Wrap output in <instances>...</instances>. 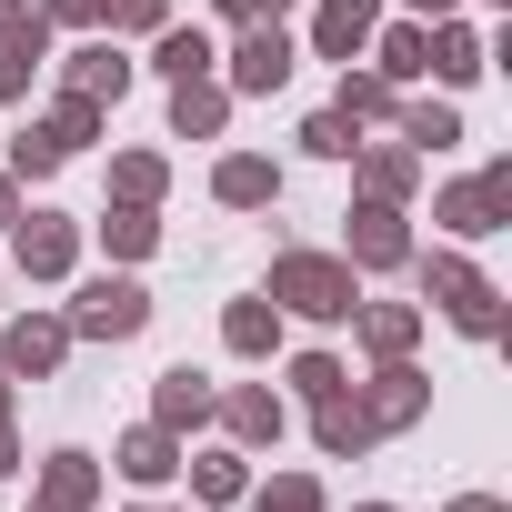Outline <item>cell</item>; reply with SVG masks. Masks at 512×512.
Returning <instances> with one entry per match:
<instances>
[{
	"label": "cell",
	"instance_id": "obj_1",
	"mask_svg": "<svg viewBox=\"0 0 512 512\" xmlns=\"http://www.w3.org/2000/svg\"><path fill=\"white\" fill-rule=\"evenodd\" d=\"M272 302H292V312H312V322H342V312H352V272L322 262V251H282V262H272Z\"/></svg>",
	"mask_w": 512,
	"mask_h": 512
},
{
	"label": "cell",
	"instance_id": "obj_2",
	"mask_svg": "<svg viewBox=\"0 0 512 512\" xmlns=\"http://www.w3.org/2000/svg\"><path fill=\"white\" fill-rule=\"evenodd\" d=\"M141 322H151L141 282H91V292L71 302V332H81V342H131Z\"/></svg>",
	"mask_w": 512,
	"mask_h": 512
},
{
	"label": "cell",
	"instance_id": "obj_3",
	"mask_svg": "<svg viewBox=\"0 0 512 512\" xmlns=\"http://www.w3.org/2000/svg\"><path fill=\"white\" fill-rule=\"evenodd\" d=\"M432 302H442L462 332H492V322H502V312H492V282H482L472 262H432Z\"/></svg>",
	"mask_w": 512,
	"mask_h": 512
},
{
	"label": "cell",
	"instance_id": "obj_4",
	"mask_svg": "<svg viewBox=\"0 0 512 512\" xmlns=\"http://www.w3.org/2000/svg\"><path fill=\"white\" fill-rule=\"evenodd\" d=\"M502 211H512V171H482V181L442 191V221L452 231H502Z\"/></svg>",
	"mask_w": 512,
	"mask_h": 512
},
{
	"label": "cell",
	"instance_id": "obj_5",
	"mask_svg": "<svg viewBox=\"0 0 512 512\" xmlns=\"http://www.w3.org/2000/svg\"><path fill=\"white\" fill-rule=\"evenodd\" d=\"M41 51H51V21H31V11L0 21V101H21V81L41 71Z\"/></svg>",
	"mask_w": 512,
	"mask_h": 512
},
{
	"label": "cell",
	"instance_id": "obj_6",
	"mask_svg": "<svg viewBox=\"0 0 512 512\" xmlns=\"http://www.w3.org/2000/svg\"><path fill=\"white\" fill-rule=\"evenodd\" d=\"M231 81H241V91H282V81H292V41H282L272 21H262V31H241V51H231Z\"/></svg>",
	"mask_w": 512,
	"mask_h": 512
},
{
	"label": "cell",
	"instance_id": "obj_7",
	"mask_svg": "<svg viewBox=\"0 0 512 512\" xmlns=\"http://www.w3.org/2000/svg\"><path fill=\"white\" fill-rule=\"evenodd\" d=\"M402 251H412V241H402V211H392V201H372V211L352 221V262H372V272H392Z\"/></svg>",
	"mask_w": 512,
	"mask_h": 512
},
{
	"label": "cell",
	"instance_id": "obj_8",
	"mask_svg": "<svg viewBox=\"0 0 512 512\" xmlns=\"http://www.w3.org/2000/svg\"><path fill=\"white\" fill-rule=\"evenodd\" d=\"M372 21H382V0H322V51L352 61V51L372 41Z\"/></svg>",
	"mask_w": 512,
	"mask_h": 512
},
{
	"label": "cell",
	"instance_id": "obj_9",
	"mask_svg": "<svg viewBox=\"0 0 512 512\" xmlns=\"http://www.w3.org/2000/svg\"><path fill=\"white\" fill-rule=\"evenodd\" d=\"M71 342V322H11V372H51Z\"/></svg>",
	"mask_w": 512,
	"mask_h": 512
},
{
	"label": "cell",
	"instance_id": "obj_10",
	"mask_svg": "<svg viewBox=\"0 0 512 512\" xmlns=\"http://www.w3.org/2000/svg\"><path fill=\"white\" fill-rule=\"evenodd\" d=\"M41 512H91V462H81V452H61V462L41 472Z\"/></svg>",
	"mask_w": 512,
	"mask_h": 512
},
{
	"label": "cell",
	"instance_id": "obj_11",
	"mask_svg": "<svg viewBox=\"0 0 512 512\" xmlns=\"http://www.w3.org/2000/svg\"><path fill=\"white\" fill-rule=\"evenodd\" d=\"M372 432H382V422H372V412H362V402H342V392H332V402H322V452H362V442H372Z\"/></svg>",
	"mask_w": 512,
	"mask_h": 512
},
{
	"label": "cell",
	"instance_id": "obj_12",
	"mask_svg": "<svg viewBox=\"0 0 512 512\" xmlns=\"http://www.w3.org/2000/svg\"><path fill=\"white\" fill-rule=\"evenodd\" d=\"M21 262L31 272H71V221H21Z\"/></svg>",
	"mask_w": 512,
	"mask_h": 512
},
{
	"label": "cell",
	"instance_id": "obj_13",
	"mask_svg": "<svg viewBox=\"0 0 512 512\" xmlns=\"http://www.w3.org/2000/svg\"><path fill=\"white\" fill-rule=\"evenodd\" d=\"M121 81H131L121 51H81V61H71V91H81V101H121Z\"/></svg>",
	"mask_w": 512,
	"mask_h": 512
},
{
	"label": "cell",
	"instance_id": "obj_14",
	"mask_svg": "<svg viewBox=\"0 0 512 512\" xmlns=\"http://www.w3.org/2000/svg\"><path fill=\"white\" fill-rule=\"evenodd\" d=\"M221 412H231V432H241V442H272V432H282V402H272V392H231Z\"/></svg>",
	"mask_w": 512,
	"mask_h": 512
},
{
	"label": "cell",
	"instance_id": "obj_15",
	"mask_svg": "<svg viewBox=\"0 0 512 512\" xmlns=\"http://www.w3.org/2000/svg\"><path fill=\"white\" fill-rule=\"evenodd\" d=\"M412 71H432V31H412V21H402V31L382 41V81H412Z\"/></svg>",
	"mask_w": 512,
	"mask_h": 512
},
{
	"label": "cell",
	"instance_id": "obj_16",
	"mask_svg": "<svg viewBox=\"0 0 512 512\" xmlns=\"http://www.w3.org/2000/svg\"><path fill=\"white\" fill-rule=\"evenodd\" d=\"M402 131H412V151H452V141H462V121H452L442 101H412V111H402Z\"/></svg>",
	"mask_w": 512,
	"mask_h": 512
},
{
	"label": "cell",
	"instance_id": "obj_17",
	"mask_svg": "<svg viewBox=\"0 0 512 512\" xmlns=\"http://www.w3.org/2000/svg\"><path fill=\"white\" fill-rule=\"evenodd\" d=\"M412 171H422V151H372V161H362L372 201H402V191H412Z\"/></svg>",
	"mask_w": 512,
	"mask_h": 512
},
{
	"label": "cell",
	"instance_id": "obj_18",
	"mask_svg": "<svg viewBox=\"0 0 512 512\" xmlns=\"http://www.w3.org/2000/svg\"><path fill=\"white\" fill-rule=\"evenodd\" d=\"M181 422H211V392H201L191 372H171V382H161V432H181Z\"/></svg>",
	"mask_w": 512,
	"mask_h": 512
},
{
	"label": "cell",
	"instance_id": "obj_19",
	"mask_svg": "<svg viewBox=\"0 0 512 512\" xmlns=\"http://www.w3.org/2000/svg\"><path fill=\"white\" fill-rule=\"evenodd\" d=\"M171 121H181V131H221V91L191 71V81H181V101H171Z\"/></svg>",
	"mask_w": 512,
	"mask_h": 512
},
{
	"label": "cell",
	"instance_id": "obj_20",
	"mask_svg": "<svg viewBox=\"0 0 512 512\" xmlns=\"http://www.w3.org/2000/svg\"><path fill=\"white\" fill-rule=\"evenodd\" d=\"M422 412V372H382V392H372V422H412Z\"/></svg>",
	"mask_w": 512,
	"mask_h": 512
},
{
	"label": "cell",
	"instance_id": "obj_21",
	"mask_svg": "<svg viewBox=\"0 0 512 512\" xmlns=\"http://www.w3.org/2000/svg\"><path fill=\"white\" fill-rule=\"evenodd\" d=\"M121 472H131V482H161V472H171V432H131V442H121Z\"/></svg>",
	"mask_w": 512,
	"mask_h": 512
},
{
	"label": "cell",
	"instance_id": "obj_22",
	"mask_svg": "<svg viewBox=\"0 0 512 512\" xmlns=\"http://www.w3.org/2000/svg\"><path fill=\"white\" fill-rule=\"evenodd\" d=\"M221 201H272V161H221Z\"/></svg>",
	"mask_w": 512,
	"mask_h": 512
},
{
	"label": "cell",
	"instance_id": "obj_23",
	"mask_svg": "<svg viewBox=\"0 0 512 512\" xmlns=\"http://www.w3.org/2000/svg\"><path fill=\"white\" fill-rule=\"evenodd\" d=\"M161 71H171V81L211 71V41H201V31H161Z\"/></svg>",
	"mask_w": 512,
	"mask_h": 512
},
{
	"label": "cell",
	"instance_id": "obj_24",
	"mask_svg": "<svg viewBox=\"0 0 512 512\" xmlns=\"http://www.w3.org/2000/svg\"><path fill=\"white\" fill-rule=\"evenodd\" d=\"M221 332H231V352H272V312H262V302H231Z\"/></svg>",
	"mask_w": 512,
	"mask_h": 512
},
{
	"label": "cell",
	"instance_id": "obj_25",
	"mask_svg": "<svg viewBox=\"0 0 512 512\" xmlns=\"http://www.w3.org/2000/svg\"><path fill=\"white\" fill-rule=\"evenodd\" d=\"M372 111H392V81L372 71V81H342V121H372Z\"/></svg>",
	"mask_w": 512,
	"mask_h": 512
},
{
	"label": "cell",
	"instance_id": "obj_26",
	"mask_svg": "<svg viewBox=\"0 0 512 512\" xmlns=\"http://www.w3.org/2000/svg\"><path fill=\"white\" fill-rule=\"evenodd\" d=\"M432 61H442L452 81H472V71H482V51H472V31H442V41H432Z\"/></svg>",
	"mask_w": 512,
	"mask_h": 512
},
{
	"label": "cell",
	"instance_id": "obj_27",
	"mask_svg": "<svg viewBox=\"0 0 512 512\" xmlns=\"http://www.w3.org/2000/svg\"><path fill=\"white\" fill-rule=\"evenodd\" d=\"M362 332H372V352H382V362H392V352H412V312H372Z\"/></svg>",
	"mask_w": 512,
	"mask_h": 512
},
{
	"label": "cell",
	"instance_id": "obj_28",
	"mask_svg": "<svg viewBox=\"0 0 512 512\" xmlns=\"http://www.w3.org/2000/svg\"><path fill=\"white\" fill-rule=\"evenodd\" d=\"M292 382H302L312 402H332V392H342V362H322V352H312V362H292Z\"/></svg>",
	"mask_w": 512,
	"mask_h": 512
},
{
	"label": "cell",
	"instance_id": "obj_29",
	"mask_svg": "<svg viewBox=\"0 0 512 512\" xmlns=\"http://www.w3.org/2000/svg\"><path fill=\"white\" fill-rule=\"evenodd\" d=\"M262 512H322V492L292 472V482H272V492H262Z\"/></svg>",
	"mask_w": 512,
	"mask_h": 512
},
{
	"label": "cell",
	"instance_id": "obj_30",
	"mask_svg": "<svg viewBox=\"0 0 512 512\" xmlns=\"http://www.w3.org/2000/svg\"><path fill=\"white\" fill-rule=\"evenodd\" d=\"M302 141H312V151H332V161H342V151H352V121H342V111H322V121H312V131H302Z\"/></svg>",
	"mask_w": 512,
	"mask_h": 512
},
{
	"label": "cell",
	"instance_id": "obj_31",
	"mask_svg": "<svg viewBox=\"0 0 512 512\" xmlns=\"http://www.w3.org/2000/svg\"><path fill=\"white\" fill-rule=\"evenodd\" d=\"M151 191H161V161H121V201H131V211H141V201H151Z\"/></svg>",
	"mask_w": 512,
	"mask_h": 512
},
{
	"label": "cell",
	"instance_id": "obj_32",
	"mask_svg": "<svg viewBox=\"0 0 512 512\" xmlns=\"http://www.w3.org/2000/svg\"><path fill=\"white\" fill-rule=\"evenodd\" d=\"M191 482H201V502H231V492H241V462H201Z\"/></svg>",
	"mask_w": 512,
	"mask_h": 512
},
{
	"label": "cell",
	"instance_id": "obj_33",
	"mask_svg": "<svg viewBox=\"0 0 512 512\" xmlns=\"http://www.w3.org/2000/svg\"><path fill=\"white\" fill-rule=\"evenodd\" d=\"M11 161H21V171H51V161H61V141H51V131H21V151H11Z\"/></svg>",
	"mask_w": 512,
	"mask_h": 512
},
{
	"label": "cell",
	"instance_id": "obj_34",
	"mask_svg": "<svg viewBox=\"0 0 512 512\" xmlns=\"http://www.w3.org/2000/svg\"><path fill=\"white\" fill-rule=\"evenodd\" d=\"M111 251H151V221L141 211H111Z\"/></svg>",
	"mask_w": 512,
	"mask_h": 512
},
{
	"label": "cell",
	"instance_id": "obj_35",
	"mask_svg": "<svg viewBox=\"0 0 512 512\" xmlns=\"http://www.w3.org/2000/svg\"><path fill=\"white\" fill-rule=\"evenodd\" d=\"M111 21H131V31H161V0H111Z\"/></svg>",
	"mask_w": 512,
	"mask_h": 512
},
{
	"label": "cell",
	"instance_id": "obj_36",
	"mask_svg": "<svg viewBox=\"0 0 512 512\" xmlns=\"http://www.w3.org/2000/svg\"><path fill=\"white\" fill-rule=\"evenodd\" d=\"M231 21H272V11H292V0H221Z\"/></svg>",
	"mask_w": 512,
	"mask_h": 512
},
{
	"label": "cell",
	"instance_id": "obj_37",
	"mask_svg": "<svg viewBox=\"0 0 512 512\" xmlns=\"http://www.w3.org/2000/svg\"><path fill=\"white\" fill-rule=\"evenodd\" d=\"M51 11H61V21H101V11H111V0H51Z\"/></svg>",
	"mask_w": 512,
	"mask_h": 512
},
{
	"label": "cell",
	"instance_id": "obj_38",
	"mask_svg": "<svg viewBox=\"0 0 512 512\" xmlns=\"http://www.w3.org/2000/svg\"><path fill=\"white\" fill-rule=\"evenodd\" d=\"M452 512H502V502H482V492H472V502H452Z\"/></svg>",
	"mask_w": 512,
	"mask_h": 512
},
{
	"label": "cell",
	"instance_id": "obj_39",
	"mask_svg": "<svg viewBox=\"0 0 512 512\" xmlns=\"http://www.w3.org/2000/svg\"><path fill=\"white\" fill-rule=\"evenodd\" d=\"M0 472H11V432H0Z\"/></svg>",
	"mask_w": 512,
	"mask_h": 512
},
{
	"label": "cell",
	"instance_id": "obj_40",
	"mask_svg": "<svg viewBox=\"0 0 512 512\" xmlns=\"http://www.w3.org/2000/svg\"><path fill=\"white\" fill-rule=\"evenodd\" d=\"M0 221H11V181H0Z\"/></svg>",
	"mask_w": 512,
	"mask_h": 512
},
{
	"label": "cell",
	"instance_id": "obj_41",
	"mask_svg": "<svg viewBox=\"0 0 512 512\" xmlns=\"http://www.w3.org/2000/svg\"><path fill=\"white\" fill-rule=\"evenodd\" d=\"M422 11H452V0H422Z\"/></svg>",
	"mask_w": 512,
	"mask_h": 512
},
{
	"label": "cell",
	"instance_id": "obj_42",
	"mask_svg": "<svg viewBox=\"0 0 512 512\" xmlns=\"http://www.w3.org/2000/svg\"><path fill=\"white\" fill-rule=\"evenodd\" d=\"M362 512H392V502H362Z\"/></svg>",
	"mask_w": 512,
	"mask_h": 512
},
{
	"label": "cell",
	"instance_id": "obj_43",
	"mask_svg": "<svg viewBox=\"0 0 512 512\" xmlns=\"http://www.w3.org/2000/svg\"><path fill=\"white\" fill-rule=\"evenodd\" d=\"M0 11H21V0H0Z\"/></svg>",
	"mask_w": 512,
	"mask_h": 512
}]
</instances>
